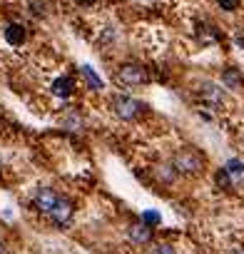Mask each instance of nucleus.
<instances>
[{
  "label": "nucleus",
  "instance_id": "f257e3e1",
  "mask_svg": "<svg viewBox=\"0 0 244 254\" xmlns=\"http://www.w3.org/2000/svg\"><path fill=\"white\" fill-rule=\"evenodd\" d=\"M204 155L197 150V147H180L175 155H172V167L177 175H184V177H197L204 172Z\"/></svg>",
  "mask_w": 244,
  "mask_h": 254
},
{
  "label": "nucleus",
  "instance_id": "f03ea898",
  "mask_svg": "<svg viewBox=\"0 0 244 254\" xmlns=\"http://www.w3.org/2000/svg\"><path fill=\"white\" fill-rule=\"evenodd\" d=\"M115 82L120 87H127V90H135V87H142L150 82V72L145 65L140 63H125L115 70Z\"/></svg>",
  "mask_w": 244,
  "mask_h": 254
},
{
  "label": "nucleus",
  "instance_id": "7ed1b4c3",
  "mask_svg": "<svg viewBox=\"0 0 244 254\" xmlns=\"http://www.w3.org/2000/svg\"><path fill=\"white\" fill-rule=\"evenodd\" d=\"M110 110H112V115H115L117 120L130 122V120H137V117L147 110V105H145L142 100L130 97V95H115V97L110 100Z\"/></svg>",
  "mask_w": 244,
  "mask_h": 254
},
{
  "label": "nucleus",
  "instance_id": "20e7f679",
  "mask_svg": "<svg viewBox=\"0 0 244 254\" xmlns=\"http://www.w3.org/2000/svg\"><path fill=\"white\" fill-rule=\"evenodd\" d=\"M197 97H199V102H202L204 107H209V110H214V112L224 110L227 102H229L227 90H224L219 82H212V80H202V82L197 85Z\"/></svg>",
  "mask_w": 244,
  "mask_h": 254
},
{
  "label": "nucleus",
  "instance_id": "39448f33",
  "mask_svg": "<svg viewBox=\"0 0 244 254\" xmlns=\"http://www.w3.org/2000/svg\"><path fill=\"white\" fill-rule=\"evenodd\" d=\"M72 217H75V202H72L70 197H60V199L55 202V207L50 209V214H48V219H50L58 229H67L70 222H72Z\"/></svg>",
  "mask_w": 244,
  "mask_h": 254
},
{
  "label": "nucleus",
  "instance_id": "423d86ee",
  "mask_svg": "<svg viewBox=\"0 0 244 254\" xmlns=\"http://www.w3.org/2000/svg\"><path fill=\"white\" fill-rule=\"evenodd\" d=\"M58 199H60V194L55 190H50V187H38L33 192V207L38 212H43V214H50V209L55 207Z\"/></svg>",
  "mask_w": 244,
  "mask_h": 254
},
{
  "label": "nucleus",
  "instance_id": "0eeeda50",
  "mask_svg": "<svg viewBox=\"0 0 244 254\" xmlns=\"http://www.w3.org/2000/svg\"><path fill=\"white\" fill-rule=\"evenodd\" d=\"M152 237H155V232H152V227L145 224V222H135V224L127 227V239H130V244H135V247H147V244H152Z\"/></svg>",
  "mask_w": 244,
  "mask_h": 254
},
{
  "label": "nucleus",
  "instance_id": "6e6552de",
  "mask_svg": "<svg viewBox=\"0 0 244 254\" xmlns=\"http://www.w3.org/2000/svg\"><path fill=\"white\" fill-rule=\"evenodd\" d=\"M75 92V80L70 75H62V77H55L53 85H50V95L58 97V100H67L70 95Z\"/></svg>",
  "mask_w": 244,
  "mask_h": 254
},
{
  "label": "nucleus",
  "instance_id": "1a4fd4ad",
  "mask_svg": "<svg viewBox=\"0 0 244 254\" xmlns=\"http://www.w3.org/2000/svg\"><path fill=\"white\" fill-rule=\"evenodd\" d=\"M219 85H222L224 90L237 92V90L244 87V75H242L237 67H224V70H222V77H219Z\"/></svg>",
  "mask_w": 244,
  "mask_h": 254
},
{
  "label": "nucleus",
  "instance_id": "9d476101",
  "mask_svg": "<svg viewBox=\"0 0 244 254\" xmlns=\"http://www.w3.org/2000/svg\"><path fill=\"white\" fill-rule=\"evenodd\" d=\"M25 40H28V30H25L23 23H8V25H5V43H8V45L20 48Z\"/></svg>",
  "mask_w": 244,
  "mask_h": 254
},
{
  "label": "nucleus",
  "instance_id": "9b49d317",
  "mask_svg": "<svg viewBox=\"0 0 244 254\" xmlns=\"http://www.w3.org/2000/svg\"><path fill=\"white\" fill-rule=\"evenodd\" d=\"M80 72H82V80L87 82V87H90V90H95V92H97V90H102V80L95 75V70H92L90 65H82V67H80Z\"/></svg>",
  "mask_w": 244,
  "mask_h": 254
},
{
  "label": "nucleus",
  "instance_id": "f8f14e48",
  "mask_svg": "<svg viewBox=\"0 0 244 254\" xmlns=\"http://www.w3.org/2000/svg\"><path fill=\"white\" fill-rule=\"evenodd\" d=\"M62 127L80 132L82 127H85V120H82V115H80V112H70V115H65V117H62Z\"/></svg>",
  "mask_w": 244,
  "mask_h": 254
},
{
  "label": "nucleus",
  "instance_id": "ddd939ff",
  "mask_svg": "<svg viewBox=\"0 0 244 254\" xmlns=\"http://www.w3.org/2000/svg\"><path fill=\"white\" fill-rule=\"evenodd\" d=\"M155 175H157V180H160V182H165V185H172V182H175V177H177V172H175L172 162H170V165H160V167H155Z\"/></svg>",
  "mask_w": 244,
  "mask_h": 254
},
{
  "label": "nucleus",
  "instance_id": "4468645a",
  "mask_svg": "<svg viewBox=\"0 0 244 254\" xmlns=\"http://www.w3.org/2000/svg\"><path fill=\"white\" fill-rule=\"evenodd\" d=\"M224 170H227V172H229L237 182L244 177V162H242V160H229V162L224 165Z\"/></svg>",
  "mask_w": 244,
  "mask_h": 254
},
{
  "label": "nucleus",
  "instance_id": "2eb2a0df",
  "mask_svg": "<svg viewBox=\"0 0 244 254\" xmlns=\"http://www.w3.org/2000/svg\"><path fill=\"white\" fill-rule=\"evenodd\" d=\"M147 254H177V249H175L172 244H167V242H157V244L150 247Z\"/></svg>",
  "mask_w": 244,
  "mask_h": 254
},
{
  "label": "nucleus",
  "instance_id": "dca6fc26",
  "mask_svg": "<svg viewBox=\"0 0 244 254\" xmlns=\"http://www.w3.org/2000/svg\"><path fill=\"white\" fill-rule=\"evenodd\" d=\"M217 5H219L224 13H234V10H239L242 0H217Z\"/></svg>",
  "mask_w": 244,
  "mask_h": 254
},
{
  "label": "nucleus",
  "instance_id": "f3484780",
  "mask_svg": "<svg viewBox=\"0 0 244 254\" xmlns=\"http://www.w3.org/2000/svg\"><path fill=\"white\" fill-rule=\"evenodd\" d=\"M142 222L152 227V224H157V222H160V214H157V212H145V214H142Z\"/></svg>",
  "mask_w": 244,
  "mask_h": 254
},
{
  "label": "nucleus",
  "instance_id": "a211bd4d",
  "mask_svg": "<svg viewBox=\"0 0 244 254\" xmlns=\"http://www.w3.org/2000/svg\"><path fill=\"white\" fill-rule=\"evenodd\" d=\"M95 3H97V0H75V5H80V8H90Z\"/></svg>",
  "mask_w": 244,
  "mask_h": 254
},
{
  "label": "nucleus",
  "instance_id": "6ab92c4d",
  "mask_svg": "<svg viewBox=\"0 0 244 254\" xmlns=\"http://www.w3.org/2000/svg\"><path fill=\"white\" fill-rule=\"evenodd\" d=\"M229 254H244V244H239V247H232V252Z\"/></svg>",
  "mask_w": 244,
  "mask_h": 254
}]
</instances>
